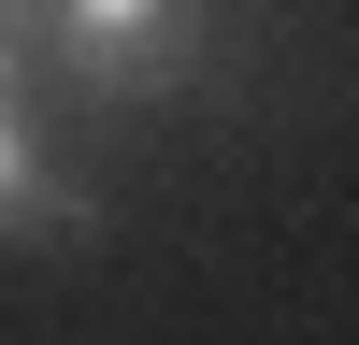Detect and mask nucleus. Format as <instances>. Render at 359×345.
I'll return each instance as SVG.
<instances>
[{
  "label": "nucleus",
  "instance_id": "f03ea898",
  "mask_svg": "<svg viewBox=\"0 0 359 345\" xmlns=\"http://www.w3.org/2000/svg\"><path fill=\"white\" fill-rule=\"evenodd\" d=\"M86 230H101L86 172H57L43 130L15 115V86H0V245H86Z\"/></svg>",
  "mask_w": 359,
  "mask_h": 345
},
{
  "label": "nucleus",
  "instance_id": "7ed1b4c3",
  "mask_svg": "<svg viewBox=\"0 0 359 345\" xmlns=\"http://www.w3.org/2000/svg\"><path fill=\"white\" fill-rule=\"evenodd\" d=\"M29 29H43V0H0V86H15V58H29Z\"/></svg>",
  "mask_w": 359,
  "mask_h": 345
},
{
  "label": "nucleus",
  "instance_id": "f257e3e1",
  "mask_svg": "<svg viewBox=\"0 0 359 345\" xmlns=\"http://www.w3.org/2000/svg\"><path fill=\"white\" fill-rule=\"evenodd\" d=\"M43 15H57V43H72V72L101 101H158L201 43V0H43Z\"/></svg>",
  "mask_w": 359,
  "mask_h": 345
}]
</instances>
